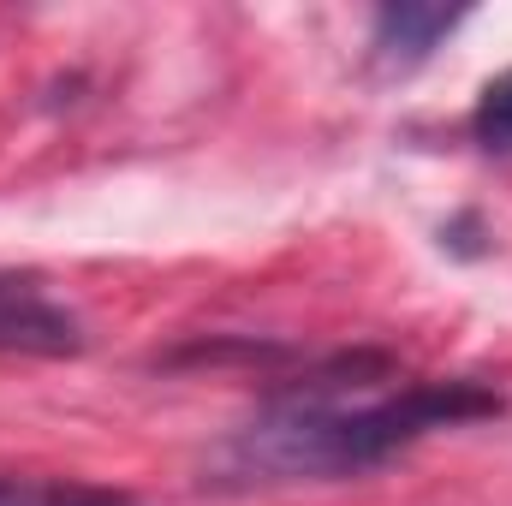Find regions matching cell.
Here are the masks:
<instances>
[{
	"mask_svg": "<svg viewBox=\"0 0 512 506\" xmlns=\"http://www.w3.org/2000/svg\"><path fill=\"white\" fill-rule=\"evenodd\" d=\"M0 506H137L126 489L66 483V477H0Z\"/></svg>",
	"mask_w": 512,
	"mask_h": 506,
	"instance_id": "4",
	"label": "cell"
},
{
	"mask_svg": "<svg viewBox=\"0 0 512 506\" xmlns=\"http://www.w3.org/2000/svg\"><path fill=\"white\" fill-rule=\"evenodd\" d=\"M471 12L465 6H435V0H387L376 6V30H370V54L387 78L393 72H417Z\"/></svg>",
	"mask_w": 512,
	"mask_h": 506,
	"instance_id": "3",
	"label": "cell"
},
{
	"mask_svg": "<svg viewBox=\"0 0 512 506\" xmlns=\"http://www.w3.org/2000/svg\"><path fill=\"white\" fill-rule=\"evenodd\" d=\"M471 137L489 149V155H512V72L489 78V90L477 96V114H471Z\"/></svg>",
	"mask_w": 512,
	"mask_h": 506,
	"instance_id": "5",
	"label": "cell"
},
{
	"mask_svg": "<svg viewBox=\"0 0 512 506\" xmlns=\"http://www.w3.org/2000/svg\"><path fill=\"white\" fill-rule=\"evenodd\" d=\"M0 352H12V358H78L84 322L66 304H54L36 280L0 274Z\"/></svg>",
	"mask_w": 512,
	"mask_h": 506,
	"instance_id": "2",
	"label": "cell"
},
{
	"mask_svg": "<svg viewBox=\"0 0 512 506\" xmlns=\"http://www.w3.org/2000/svg\"><path fill=\"white\" fill-rule=\"evenodd\" d=\"M393 376L387 352H346L280 387L245 429L209 447L203 489H286V483H340L364 477L405 453L411 441L477 423L501 411V393L483 381H417L387 399H352Z\"/></svg>",
	"mask_w": 512,
	"mask_h": 506,
	"instance_id": "1",
	"label": "cell"
}]
</instances>
